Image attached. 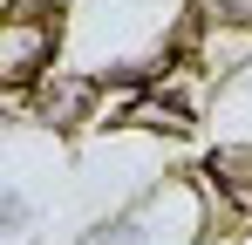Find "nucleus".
Listing matches in <instances>:
<instances>
[{
	"mask_svg": "<svg viewBox=\"0 0 252 245\" xmlns=\"http://www.w3.org/2000/svg\"><path fill=\"white\" fill-rule=\"evenodd\" d=\"M62 21L55 14H28V21H0V82L7 89H34L41 75L62 68Z\"/></svg>",
	"mask_w": 252,
	"mask_h": 245,
	"instance_id": "1",
	"label": "nucleus"
},
{
	"mask_svg": "<svg viewBox=\"0 0 252 245\" xmlns=\"http://www.w3.org/2000/svg\"><path fill=\"white\" fill-rule=\"evenodd\" d=\"M116 129H129V136H164V143H184L191 129H198V109L184 102V95H164V89H136V102L123 109V122Z\"/></svg>",
	"mask_w": 252,
	"mask_h": 245,
	"instance_id": "2",
	"label": "nucleus"
},
{
	"mask_svg": "<svg viewBox=\"0 0 252 245\" xmlns=\"http://www.w3.org/2000/svg\"><path fill=\"white\" fill-rule=\"evenodd\" d=\"M28 225H34V191H28V177H7L0 184V232L28 239Z\"/></svg>",
	"mask_w": 252,
	"mask_h": 245,
	"instance_id": "3",
	"label": "nucleus"
},
{
	"mask_svg": "<svg viewBox=\"0 0 252 245\" xmlns=\"http://www.w3.org/2000/svg\"><path fill=\"white\" fill-rule=\"evenodd\" d=\"M205 21H225V28H252V0H205Z\"/></svg>",
	"mask_w": 252,
	"mask_h": 245,
	"instance_id": "4",
	"label": "nucleus"
},
{
	"mask_svg": "<svg viewBox=\"0 0 252 245\" xmlns=\"http://www.w3.org/2000/svg\"><path fill=\"white\" fill-rule=\"evenodd\" d=\"M48 7H55V0H48Z\"/></svg>",
	"mask_w": 252,
	"mask_h": 245,
	"instance_id": "5",
	"label": "nucleus"
}]
</instances>
